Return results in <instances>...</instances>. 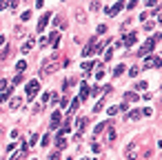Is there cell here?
Wrapping results in <instances>:
<instances>
[{"instance_id":"cell-1","label":"cell","mask_w":162,"mask_h":160,"mask_svg":"<svg viewBox=\"0 0 162 160\" xmlns=\"http://www.w3.org/2000/svg\"><path fill=\"white\" fill-rule=\"evenodd\" d=\"M144 67H147V69H153V67L160 69V67H162V60L158 58V56H149V58L144 60Z\"/></svg>"},{"instance_id":"cell-2","label":"cell","mask_w":162,"mask_h":160,"mask_svg":"<svg viewBox=\"0 0 162 160\" xmlns=\"http://www.w3.org/2000/svg\"><path fill=\"white\" fill-rule=\"evenodd\" d=\"M58 67L60 65H56V62H49V60H45V65H42V76H49V74H53V71H58Z\"/></svg>"},{"instance_id":"cell-3","label":"cell","mask_w":162,"mask_h":160,"mask_svg":"<svg viewBox=\"0 0 162 160\" xmlns=\"http://www.w3.org/2000/svg\"><path fill=\"white\" fill-rule=\"evenodd\" d=\"M153 47H156V38L147 40V42H144V45H142L140 49H138V56H144V54H149V51L153 49Z\"/></svg>"},{"instance_id":"cell-4","label":"cell","mask_w":162,"mask_h":160,"mask_svg":"<svg viewBox=\"0 0 162 160\" xmlns=\"http://www.w3.org/2000/svg\"><path fill=\"white\" fill-rule=\"evenodd\" d=\"M38 89H40V85H38V80H31L29 85H27V96H31V98H33V96L38 94Z\"/></svg>"},{"instance_id":"cell-5","label":"cell","mask_w":162,"mask_h":160,"mask_svg":"<svg viewBox=\"0 0 162 160\" xmlns=\"http://www.w3.org/2000/svg\"><path fill=\"white\" fill-rule=\"evenodd\" d=\"M120 9H124V2H116V5H111V7H107V16H116Z\"/></svg>"},{"instance_id":"cell-6","label":"cell","mask_w":162,"mask_h":160,"mask_svg":"<svg viewBox=\"0 0 162 160\" xmlns=\"http://www.w3.org/2000/svg\"><path fill=\"white\" fill-rule=\"evenodd\" d=\"M136 40H138V34H127L124 38H122V42H124V47H131Z\"/></svg>"},{"instance_id":"cell-7","label":"cell","mask_w":162,"mask_h":160,"mask_svg":"<svg viewBox=\"0 0 162 160\" xmlns=\"http://www.w3.org/2000/svg\"><path fill=\"white\" fill-rule=\"evenodd\" d=\"M107 142H109V145L116 142V129H113V127H109V131H107Z\"/></svg>"},{"instance_id":"cell-8","label":"cell","mask_w":162,"mask_h":160,"mask_svg":"<svg viewBox=\"0 0 162 160\" xmlns=\"http://www.w3.org/2000/svg\"><path fill=\"white\" fill-rule=\"evenodd\" d=\"M76 20L80 22V25H85V22H87V14H85L82 9H78V11H76Z\"/></svg>"},{"instance_id":"cell-9","label":"cell","mask_w":162,"mask_h":160,"mask_svg":"<svg viewBox=\"0 0 162 160\" xmlns=\"http://www.w3.org/2000/svg\"><path fill=\"white\" fill-rule=\"evenodd\" d=\"M58 40H60V36H58L56 31H53V34H51L49 38H47V42H51V47H58Z\"/></svg>"},{"instance_id":"cell-10","label":"cell","mask_w":162,"mask_h":160,"mask_svg":"<svg viewBox=\"0 0 162 160\" xmlns=\"http://www.w3.org/2000/svg\"><path fill=\"white\" fill-rule=\"evenodd\" d=\"M58 125H60V114H58V111H56V114L51 116V129H56Z\"/></svg>"},{"instance_id":"cell-11","label":"cell","mask_w":162,"mask_h":160,"mask_svg":"<svg viewBox=\"0 0 162 160\" xmlns=\"http://www.w3.org/2000/svg\"><path fill=\"white\" fill-rule=\"evenodd\" d=\"M127 160H136V145H129V149H127Z\"/></svg>"},{"instance_id":"cell-12","label":"cell","mask_w":162,"mask_h":160,"mask_svg":"<svg viewBox=\"0 0 162 160\" xmlns=\"http://www.w3.org/2000/svg\"><path fill=\"white\" fill-rule=\"evenodd\" d=\"M47 22H49V14H45V16H42V18H40V22H38V29H45V27H47Z\"/></svg>"},{"instance_id":"cell-13","label":"cell","mask_w":162,"mask_h":160,"mask_svg":"<svg viewBox=\"0 0 162 160\" xmlns=\"http://www.w3.org/2000/svg\"><path fill=\"white\" fill-rule=\"evenodd\" d=\"M25 34H27V31H25V27H20V25H18V27L14 29V36H16V38H22Z\"/></svg>"},{"instance_id":"cell-14","label":"cell","mask_w":162,"mask_h":160,"mask_svg":"<svg viewBox=\"0 0 162 160\" xmlns=\"http://www.w3.org/2000/svg\"><path fill=\"white\" fill-rule=\"evenodd\" d=\"M87 96H89V87H87V82H85V85L80 87V98H82V100H87Z\"/></svg>"},{"instance_id":"cell-15","label":"cell","mask_w":162,"mask_h":160,"mask_svg":"<svg viewBox=\"0 0 162 160\" xmlns=\"http://www.w3.org/2000/svg\"><path fill=\"white\" fill-rule=\"evenodd\" d=\"M122 74H124V65H118L116 69H113V76L118 78V76H122Z\"/></svg>"},{"instance_id":"cell-16","label":"cell","mask_w":162,"mask_h":160,"mask_svg":"<svg viewBox=\"0 0 162 160\" xmlns=\"http://www.w3.org/2000/svg\"><path fill=\"white\" fill-rule=\"evenodd\" d=\"M20 102H22L20 98H14V100L9 102V107H11V109H18V107H20Z\"/></svg>"},{"instance_id":"cell-17","label":"cell","mask_w":162,"mask_h":160,"mask_svg":"<svg viewBox=\"0 0 162 160\" xmlns=\"http://www.w3.org/2000/svg\"><path fill=\"white\" fill-rule=\"evenodd\" d=\"M31 47H33V40H29L27 45H22V54H29V51H31Z\"/></svg>"},{"instance_id":"cell-18","label":"cell","mask_w":162,"mask_h":160,"mask_svg":"<svg viewBox=\"0 0 162 160\" xmlns=\"http://www.w3.org/2000/svg\"><path fill=\"white\" fill-rule=\"evenodd\" d=\"M9 96H11V89H5L2 94H0V102H5V100L9 98Z\"/></svg>"},{"instance_id":"cell-19","label":"cell","mask_w":162,"mask_h":160,"mask_svg":"<svg viewBox=\"0 0 162 160\" xmlns=\"http://www.w3.org/2000/svg\"><path fill=\"white\" fill-rule=\"evenodd\" d=\"M124 98H127V102H136V100H138V94H133V91H131V94H127Z\"/></svg>"},{"instance_id":"cell-20","label":"cell","mask_w":162,"mask_h":160,"mask_svg":"<svg viewBox=\"0 0 162 160\" xmlns=\"http://www.w3.org/2000/svg\"><path fill=\"white\" fill-rule=\"evenodd\" d=\"M140 116H142V111H140V109H136V111H131V114H129V118L138 120V118H140Z\"/></svg>"},{"instance_id":"cell-21","label":"cell","mask_w":162,"mask_h":160,"mask_svg":"<svg viewBox=\"0 0 162 160\" xmlns=\"http://www.w3.org/2000/svg\"><path fill=\"white\" fill-rule=\"evenodd\" d=\"M7 56H9V47H5V49L0 51V60H5V58H7Z\"/></svg>"},{"instance_id":"cell-22","label":"cell","mask_w":162,"mask_h":160,"mask_svg":"<svg viewBox=\"0 0 162 160\" xmlns=\"http://www.w3.org/2000/svg\"><path fill=\"white\" fill-rule=\"evenodd\" d=\"M27 69V60H20V62H18V71H25Z\"/></svg>"},{"instance_id":"cell-23","label":"cell","mask_w":162,"mask_h":160,"mask_svg":"<svg viewBox=\"0 0 162 160\" xmlns=\"http://www.w3.org/2000/svg\"><path fill=\"white\" fill-rule=\"evenodd\" d=\"M102 76H104V67H100V69L96 71V78H98V80H102Z\"/></svg>"},{"instance_id":"cell-24","label":"cell","mask_w":162,"mask_h":160,"mask_svg":"<svg viewBox=\"0 0 162 160\" xmlns=\"http://www.w3.org/2000/svg\"><path fill=\"white\" fill-rule=\"evenodd\" d=\"M104 129H107V122H102V125H98V127H96V134H102Z\"/></svg>"},{"instance_id":"cell-25","label":"cell","mask_w":162,"mask_h":160,"mask_svg":"<svg viewBox=\"0 0 162 160\" xmlns=\"http://www.w3.org/2000/svg\"><path fill=\"white\" fill-rule=\"evenodd\" d=\"M76 109H78V100H73V102H71V107H69V114H73Z\"/></svg>"},{"instance_id":"cell-26","label":"cell","mask_w":162,"mask_h":160,"mask_svg":"<svg viewBox=\"0 0 162 160\" xmlns=\"http://www.w3.org/2000/svg\"><path fill=\"white\" fill-rule=\"evenodd\" d=\"M91 67H93V62H82V69L85 71H91Z\"/></svg>"},{"instance_id":"cell-27","label":"cell","mask_w":162,"mask_h":160,"mask_svg":"<svg viewBox=\"0 0 162 160\" xmlns=\"http://www.w3.org/2000/svg\"><path fill=\"white\" fill-rule=\"evenodd\" d=\"M98 34H100V36L107 34V25H98Z\"/></svg>"},{"instance_id":"cell-28","label":"cell","mask_w":162,"mask_h":160,"mask_svg":"<svg viewBox=\"0 0 162 160\" xmlns=\"http://www.w3.org/2000/svg\"><path fill=\"white\" fill-rule=\"evenodd\" d=\"M22 80H25V78H22V76H20V74H18V76H16V78H14V85H20Z\"/></svg>"},{"instance_id":"cell-29","label":"cell","mask_w":162,"mask_h":160,"mask_svg":"<svg viewBox=\"0 0 162 160\" xmlns=\"http://www.w3.org/2000/svg\"><path fill=\"white\" fill-rule=\"evenodd\" d=\"M102 105H104V100H100L96 107H93V111H102Z\"/></svg>"},{"instance_id":"cell-30","label":"cell","mask_w":162,"mask_h":160,"mask_svg":"<svg viewBox=\"0 0 162 160\" xmlns=\"http://www.w3.org/2000/svg\"><path fill=\"white\" fill-rule=\"evenodd\" d=\"M49 160H60V154H58V151H53V154L49 156Z\"/></svg>"},{"instance_id":"cell-31","label":"cell","mask_w":162,"mask_h":160,"mask_svg":"<svg viewBox=\"0 0 162 160\" xmlns=\"http://www.w3.org/2000/svg\"><path fill=\"white\" fill-rule=\"evenodd\" d=\"M138 71H140L138 67H131V69H129V76H138Z\"/></svg>"},{"instance_id":"cell-32","label":"cell","mask_w":162,"mask_h":160,"mask_svg":"<svg viewBox=\"0 0 162 160\" xmlns=\"http://www.w3.org/2000/svg\"><path fill=\"white\" fill-rule=\"evenodd\" d=\"M67 145V140L65 138H58V147H60V149H62V147H65Z\"/></svg>"},{"instance_id":"cell-33","label":"cell","mask_w":162,"mask_h":160,"mask_svg":"<svg viewBox=\"0 0 162 160\" xmlns=\"http://www.w3.org/2000/svg\"><path fill=\"white\" fill-rule=\"evenodd\" d=\"M20 18H22V20H29V18H31V11H25V14H22Z\"/></svg>"},{"instance_id":"cell-34","label":"cell","mask_w":162,"mask_h":160,"mask_svg":"<svg viewBox=\"0 0 162 160\" xmlns=\"http://www.w3.org/2000/svg\"><path fill=\"white\" fill-rule=\"evenodd\" d=\"M118 111H120V109H118V107H111V109H109V116H116Z\"/></svg>"},{"instance_id":"cell-35","label":"cell","mask_w":162,"mask_h":160,"mask_svg":"<svg viewBox=\"0 0 162 160\" xmlns=\"http://www.w3.org/2000/svg\"><path fill=\"white\" fill-rule=\"evenodd\" d=\"M7 89V80H0V91H5Z\"/></svg>"},{"instance_id":"cell-36","label":"cell","mask_w":162,"mask_h":160,"mask_svg":"<svg viewBox=\"0 0 162 160\" xmlns=\"http://www.w3.org/2000/svg\"><path fill=\"white\" fill-rule=\"evenodd\" d=\"M7 7H9V2H2V0H0V9H7Z\"/></svg>"},{"instance_id":"cell-37","label":"cell","mask_w":162,"mask_h":160,"mask_svg":"<svg viewBox=\"0 0 162 160\" xmlns=\"http://www.w3.org/2000/svg\"><path fill=\"white\" fill-rule=\"evenodd\" d=\"M85 160H87V158H85Z\"/></svg>"}]
</instances>
